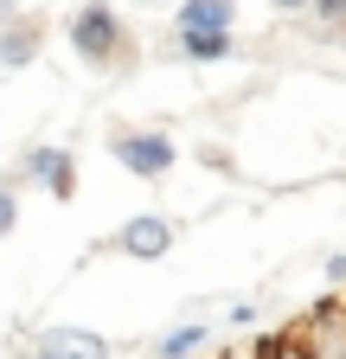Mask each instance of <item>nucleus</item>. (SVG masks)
Wrapping results in <instances>:
<instances>
[{"label": "nucleus", "instance_id": "nucleus-1", "mask_svg": "<svg viewBox=\"0 0 346 359\" xmlns=\"http://www.w3.org/2000/svg\"><path fill=\"white\" fill-rule=\"evenodd\" d=\"M64 39H71V52L90 71H116L128 52H135V32H128L116 0H77L71 20H64Z\"/></svg>", "mask_w": 346, "mask_h": 359}, {"label": "nucleus", "instance_id": "nucleus-2", "mask_svg": "<svg viewBox=\"0 0 346 359\" xmlns=\"http://www.w3.org/2000/svg\"><path fill=\"white\" fill-rule=\"evenodd\" d=\"M109 161L128 173V180H167L180 148H173L167 128H116L109 135Z\"/></svg>", "mask_w": 346, "mask_h": 359}, {"label": "nucleus", "instance_id": "nucleus-3", "mask_svg": "<svg viewBox=\"0 0 346 359\" xmlns=\"http://www.w3.org/2000/svg\"><path fill=\"white\" fill-rule=\"evenodd\" d=\"M20 180H32V187L52 193V199H77V154L58 148V142H32L20 154Z\"/></svg>", "mask_w": 346, "mask_h": 359}, {"label": "nucleus", "instance_id": "nucleus-4", "mask_svg": "<svg viewBox=\"0 0 346 359\" xmlns=\"http://www.w3.org/2000/svg\"><path fill=\"white\" fill-rule=\"evenodd\" d=\"M295 340L308 346L314 359H346V295L314 302V308L295 321Z\"/></svg>", "mask_w": 346, "mask_h": 359}, {"label": "nucleus", "instance_id": "nucleus-5", "mask_svg": "<svg viewBox=\"0 0 346 359\" xmlns=\"http://www.w3.org/2000/svg\"><path fill=\"white\" fill-rule=\"evenodd\" d=\"M116 250L135 257V263H160V257L173 250V218H167V212H135V218L116 231Z\"/></svg>", "mask_w": 346, "mask_h": 359}, {"label": "nucleus", "instance_id": "nucleus-6", "mask_svg": "<svg viewBox=\"0 0 346 359\" xmlns=\"http://www.w3.org/2000/svg\"><path fill=\"white\" fill-rule=\"evenodd\" d=\"M32 359H109V340L90 327H39Z\"/></svg>", "mask_w": 346, "mask_h": 359}, {"label": "nucleus", "instance_id": "nucleus-7", "mask_svg": "<svg viewBox=\"0 0 346 359\" xmlns=\"http://www.w3.org/2000/svg\"><path fill=\"white\" fill-rule=\"evenodd\" d=\"M39 52H46V20L20 13L13 26H0V71H26Z\"/></svg>", "mask_w": 346, "mask_h": 359}, {"label": "nucleus", "instance_id": "nucleus-8", "mask_svg": "<svg viewBox=\"0 0 346 359\" xmlns=\"http://www.w3.org/2000/svg\"><path fill=\"white\" fill-rule=\"evenodd\" d=\"M173 32H237V0H180Z\"/></svg>", "mask_w": 346, "mask_h": 359}, {"label": "nucleus", "instance_id": "nucleus-9", "mask_svg": "<svg viewBox=\"0 0 346 359\" xmlns=\"http://www.w3.org/2000/svg\"><path fill=\"white\" fill-rule=\"evenodd\" d=\"M212 353V321H180V327H167L154 334L148 359H205Z\"/></svg>", "mask_w": 346, "mask_h": 359}, {"label": "nucleus", "instance_id": "nucleus-10", "mask_svg": "<svg viewBox=\"0 0 346 359\" xmlns=\"http://www.w3.org/2000/svg\"><path fill=\"white\" fill-rule=\"evenodd\" d=\"M173 58H186V65H225V58H237V32H173Z\"/></svg>", "mask_w": 346, "mask_h": 359}, {"label": "nucleus", "instance_id": "nucleus-11", "mask_svg": "<svg viewBox=\"0 0 346 359\" xmlns=\"http://www.w3.org/2000/svg\"><path fill=\"white\" fill-rule=\"evenodd\" d=\"M250 359H314V353H308V346L295 340V327H282V334H256Z\"/></svg>", "mask_w": 346, "mask_h": 359}, {"label": "nucleus", "instance_id": "nucleus-12", "mask_svg": "<svg viewBox=\"0 0 346 359\" xmlns=\"http://www.w3.org/2000/svg\"><path fill=\"white\" fill-rule=\"evenodd\" d=\"M13 224H20V173H13V180H0V238H7Z\"/></svg>", "mask_w": 346, "mask_h": 359}, {"label": "nucleus", "instance_id": "nucleus-13", "mask_svg": "<svg viewBox=\"0 0 346 359\" xmlns=\"http://www.w3.org/2000/svg\"><path fill=\"white\" fill-rule=\"evenodd\" d=\"M256 314L263 308H256L250 295H237V302H225V327H256Z\"/></svg>", "mask_w": 346, "mask_h": 359}, {"label": "nucleus", "instance_id": "nucleus-14", "mask_svg": "<svg viewBox=\"0 0 346 359\" xmlns=\"http://www.w3.org/2000/svg\"><path fill=\"white\" fill-rule=\"evenodd\" d=\"M321 276H327V289L346 295V250H327V257H321Z\"/></svg>", "mask_w": 346, "mask_h": 359}, {"label": "nucleus", "instance_id": "nucleus-15", "mask_svg": "<svg viewBox=\"0 0 346 359\" xmlns=\"http://www.w3.org/2000/svg\"><path fill=\"white\" fill-rule=\"evenodd\" d=\"M314 20L321 26H346V0H314Z\"/></svg>", "mask_w": 346, "mask_h": 359}, {"label": "nucleus", "instance_id": "nucleus-16", "mask_svg": "<svg viewBox=\"0 0 346 359\" xmlns=\"http://www.w3.org/2000/svg\"><path fill=\"white\" fill-rule=\"evenodd\" d=\"M276 13H289V20H301V13H314V0H270Z\"/></svg>", "mask_w": 346, "mask_h": 359}, {"label": "nucleus", "instance_id": "nucleus-17", "mask_svg": "<svg viewBox=\"0 0 346 359\" xmlns=\"http://www.w3.org/2000/svg\"><path fill=\"white\" fill-rule=\"evenodd\" d=\"M20 20V0H0V26H13Z\"/></svg>", "mask_w": 346, "mask_h": 359}, {"label": "nucleus", "instance_id": "nucleus-18", "mask_svg": "<svg viewBox=\"0 0 346 359\" xmlns=\"http://www.w3.org/2000/svg\"><path fill=\"white\" fill-rule=\"evenodd\" d=\"M212 359H250V353H212Z\"/></svg>", "mask_w": 346, "mask_h": 359}, {"label": "nucleus", "instance_id": "nucleus-19", "mask_svg": "<svg viewBox=\"0 0 346 359\" xmlns=\"http://www.w3.org/2000/svg\"><path fill=\"white\" fill-rule=\"evenodd\" d=\"M128 7H160V0H128Z\"/></svg>", "mask_w": 346, "mask_h": 359}]
</instances>
